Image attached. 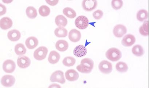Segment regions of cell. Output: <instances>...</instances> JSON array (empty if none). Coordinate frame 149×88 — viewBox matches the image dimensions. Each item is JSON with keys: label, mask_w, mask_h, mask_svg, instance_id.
<instances>
[{"label": "cell", "mask_w": 149, "mask_h": 88, "mask_svg": "<svg viewBox=\"0 0 149 88\" xmlns=\"http://www.w3.org/2000/svg\"><path fill=\"white\" fill-rule=\"evenodd\" d=\"M94 65V62L90 58H85L81 60V64L77 66V69L80 72L89 73L91 72Z\"/></svg>", "instance_id": "1"}, {"label": "cell", "mask_w": 149, "mask_h": 88, "mask_svg": "<svg viewBox=\"0 0 149 88\" xmlns=\"http://www.w3.org/2000/svg\"><path fill=\"white\" fill-rule=\"evenodd\" d=\"M107 58L112 62H116L122 58V53L119 50L115 48H111L107 51L106 53Z\"/></svg>", "instance_id": "2"}, {"label": "cell", "mask_w": 149, "mask_h": 88, "mask_svg": "<svg viewBox=\"0 0 149 88\" xmlns=\"http://www.w3.org/2000/svg\"><path fill=\"white\" fill-rule=\"evenodd\" d=\"M48 52L47 48L45 46H40L35 51L33 56L36 60L41 61L46 58Z\"/></svg>", "instance_id": "3"}, {"label": "cell", "mask_w": 149, "mask_h": 88, "mask_svg": "<svg viewBox=\"0 0 149 88\" xmlns=\"http://www.w3.org/2000/svg\"><path fill=\"white\" fill-rule=\"evenodd\" d=\"M76 27L80 29H84L88 26L89 20L87 17L84 16H80L77 17L75 20Z\"/></svg>", "instance_id": "4"}, {"label": "cell", "mask_w": 149, "mask_h": 88, "mask_svg": "<svg viewBox=\"0 0 149 88\" xmlns=\"http://www.w3.org/2000/svg\"><path fill=\"white\" fill-rule=\"evenodd\" d=\"M99 68L102 73L105 74H109L112 70L111 63L107 60H103L99 63Z\"/></svg>", "instance_id": "5"}, {"label": "cell", "mask_w": 149, "mask_h": 88, "mask_svg": "<svg viewBox=\"0 0 149 88\" xmlns=\"http://www.w3.org/2000/svg\"><path fill=\"white\" fill-rule=\"evenodd\" d=\"M50 80L52 82H58L64 84L65 82L64 73L60 70H58L52 73L50 77Z\"/></svg>", "instance_id": "6"}, {"label": "cell", "mask_w": 149, "mask_h": 88, "mask_svg": "<svg viewBox=\"0 0 149 88\" xmlns=\"http://www.w3.org/2000/svg\"><path fill=\"white\" fill-rule=\"evenodd\" d=\"M83 9L87 11H91L96 8L97 1L96 0H84L82 3Z\"/></svg>", "instance_id": "7"}, {"label": "cell", "mask_w": 149, "mask_h": 88, "mask_svg": "<svg viewBox=\"0 0 149 88\" xmlns=\"http://www.w3.org/2000/svg\"><path fill=\"white\" fill-rule=\"evenodd\" d=\"M16 68L15 62L13 60H7L4 62L3 64V69L6 73H12Z\"/></svg>", "instance_id": "8"}, {"label": "cell", "mask_w": 149, "mask_h": 88, "mask_svg": "<svg viewBox=\"0 0 149 88\" xmlns=\"http://www.w3.org/2000/svg\"><path fill=\"white\" fill-rule=\"evenodd\" d=\"M15 79L11 75H5L3 76L1 80V83L3 86L6 87H11L15 83Z\"/></svg>", "instance_id": "9"}, {"label": "cell", "mask_w": 149, "mask_h": 88, "mask_svg": "<svg viewBox=\"0 0 149 88\" xmlns=\"http://www.w3.org/2000/svg\"><path fill=\"white\" fill-rule=\"evenodd\" d=\"M127 32L126 27L122 24L117 25L115 26L113 29L114 35L118 38L122 37Z\"/></svg>", "instance_id": "10"}, {"label": "cell", "mask_w": 149, "mask_h": 88, "mask_svg": "<svg viewBox=\"0 0 149 88\" xmlns=\"http://www.w3.org/2000/svg\"><path fill=\"white\" fill-rule=\"evenodd\" d=\"M17 64L20 68L24 69L27 68L30 66L31 60L28 57L26 56H21L19 57L17 60Z\"/></svg>", "instance_id": "11"}, {"label": "cell", "mask_w": 149, "mask_h": 88, "mask_svg": "<svg viewBox=\"0 0 149 88\" xmlns=\"http://www.w3.org/2000/svg\"><path fill=\"white\" fill-rule=\"evenodd\" d=\"M136 39L134 36L131 34H128L124 37L122 41V44L125 47H130L135 44Z\"/></svg>", "instance_id": "12"}, {"label": "cell", "mask_w": 149, "mask_h": 88, "mask_svg": "<svg viewBox=\"0 0 149 88\" xmlns=\"http://www.w3.org/2000/svg\"><path fill=\"white\" fill-rule=\"evenodd\" d=\"M13 24L12 20L8 17H3L0 20V27L3 30H7L10 28Z\"/></svg>", "instance_id": "13"}, {"label": "cell", "mask_w": 149, "mask_h": 88, "mask_svg": "<svg viewBox=\"0 0 149 88\" xmlns=\"http://www.w3.org/2000/svg\"><path fill=\"white\" fill-rule=\"evenodd\" d=\"M65 76L68 80L74 81L78 80L79 74L76 70L71 69L67 70L65 73Z\"/></svg>", "instance_id": "14"}, {"label": "cell", "mask_w": 149, "mask_h": 88, "mask_svg": "<svg viewBox=\"0 0 149 88\" xmlns=\"http://www.w3.org/2000/svg\"><path fill=\"white\" fill-rule=\"evenodd\" d=\"M81 37V33L76 29H72L71 30L68 35V38L70 40L74 42H79Z\"/></svg>", "instance_id": "15"}, {"label": "cell", "mask_w": 149, "mask_h": 88, "mask_svg": "<svg viewBox=\"0 0 149 88\" xmlns=\"http://www.w3.org/2000/svg\"><path fill=\"white\" fill-rule=\"evenodd\" d=\"M38 43V40L37 38L33 36L27 38L25 42L26 46L30 49H33L36 48Z\"/></svg>", "instance_id": "16"}, {"label": "cell", "mask_w": 149, "mask_h": 88, "mask_svg": "<svg viewBox=\"0 0 149 88\" xmlns=\"http://www.w3.org/2000/svg\"><path fill=\"white\" fill-rule=\"evenodd\" d=\"M7 37L8 39L12 42H17L21 37V33L17 29H13L8 32Z\"/></svg>", "instance_id": "17"}, {"label": "cell", "mask_w": 149, "mask_h": 88, "mask_svg": "<svg viewBox=\"0 0 149 88\" xmlns=\"http://www.w3.org/2000/svg\"><path fill=\"white\" fill-rule=\"evenodd\" d=\"M87 50L83 45L77 46L74 49L73 53L74 55L78 58H81L85 56L87 54Z\"/></svg>", "instance_id": "18"}, {"label": "cell", "mask_w": 149, "mask_h": 88, "mask_svg": "<svg viewBox=\"0 0 149 88\" xmlns=\"http://www.w3.org/2000/svg\"><path fill=\"white\" fill-rule=\"evenodd\" d=\"M60 57V55L58 52L54 51H52L49 53L48 60L51 64H56L59 61Z\"/></svg>", "instance_id": "19"}, {"label": "cell", "mask_w": 149, "mask_h": 88, "mask_svg": "<svg viewBox=\"0 0 149 88\" xmlns=\"http://www.w3.org/2000/svg\"><path fill=\"white\" fill-rule=\"evenodd\" d=\"M55 46L58 51L60 52H65L68 49V44L66 41L59 40L56 42Z\"/></svg>", "instance_id": "20"}, {"label": "cell", "mask_w": 149, "mask_h": 88, "mask_svg": "<svg viewBox=\"0 0 149 88\" xmlns=\"http://www.w3.org/2000/svg\"><path fill=\"white\" fill-rule=\"evenodd\" d=\"M55 23L58 27H65L68 24V20L63 15L57 16L55 19Z\"/></svg>", "instance_id": "21"}, {"label": "cell", "mask_w": 149, "mask_h": 88, "mask_svg": "<svg viewBox=\"0 0 149 88\" xmlns=\"http://www.w3.org/2000/svg\"><path fill=\"white\" fill-rule=\"evenodd\" d=\"M136 17L139 21L141 22L144 21L148 18V11L144 9L140 10L137 13Z\"/></svg>", "instance_id": "22"}, {"label": "cell", "mask_w": 149, "mask_h": 88, "mask_svg": "<svg viewBox=\"0 0 149 88\" xmlns=\"http://www.w3.org/2000/svg\"><path fill=\"white\" fill-rule=\"evenodd\" d=\"M68 33L67 29L62 27L56 28L54 31L55 36L58 37H65L68 35Z\"/></svg>", "instance_id": "23"}, {"label": "cell", "mask_w": 149, "mask_h": 88, "mask_svg": "<svg viewBox=\"0 0 149 88\" xmlns=\"http://www.w3.org/2000/svg\"><path fill=\"white\" fill-rule=\"evenodd\" d=\"M26 15L29 18L33 19L37 16V11L34 7L29 6L26 10Z\"/></svg>", "instance_id": "24"}, {"label": "cell", "mask_w": 149, "mask_h": 88, "mask_svg": "<svg viewBox=\"0 0 149 88\" xmlns=\"http://www.w3.org/2000/svg\"><path fill=\"white\" fill-rule=\"evenodd\" d=\"M15 52L17 55H23L26 53V49L23 44L19 43L15 45Z\"/></svg>", "instance_id": "25"}, {"label": "cell", "mask_w": 149, "mask_h": 88, "mask_svg": "<svg viewBox=\"0 0 149 88\" xmlns=\"http://www.w3.org/2000/svg\"><path fill=\"white\" fill-rule=\"evenodd\" d=\"M132 51L134 55L138 57L142 56L144 54L143 48L140 45H137L134 46L132 48Z\"/></svg>", "instance_id": "26"}, {"label": "cell", "mask_w": 149, "mask_h": 88, "mask_svg": "<svg viewBox=\"0 0 149 88\" xmlns=\"http://www.w3.org/2000/svg\"><path fill=\"white\" fill-rule=\"evenodd\" d=\"M140 33L143 36H148L149 35V21H145L139 29Z\"/></svg>", "instance_id": "27"}, {"label": "cell", "mask_w": 149, "mask_h": 88, "mask_svg": "<svg viewBox=\"0 0 149 88\" xmlns=\"http://www.w3.org/2000/svg\"><path fill=\"white\" fill-rule=\"evenodd\" d=\"M63 13L68 18H74L77 16L75 11L73 9L70 7H66L63 10Z\"/></svg>", "instance_id": "28"}, {"label": "cell", "mask_w": 149, "mask_h": 88, "mask_svg": "<svg viewBox=\"0 0 149 88\" xmlns=\"http://www.w3.org/2000/svg\"><path fill=\"white\" fill-rule=\"evenodd\" d=\"M116 69L120 73H125L128 71V67L126 63L119 62L117 63L116 65Z\"/></svg>", "instance_id": "29"}, {"label": "cell", "mask_w": 149, "mask_h": 88, "mask_svg": "<svg viewBox=\"0 0 149 88\" xmlns=\"http://www.w3.org/2000/svg\"><path fill=\"white\" fill-rule=\"evenodd\" d=\"M39 12L40 15L42 17H47L50 14V9L47 6L43 5L39 8Z\"/></svg>", "instance_id": "30"}, {"label": "cell", "mask_w": 149, "mask_h": 88, "mask_svg": "<svg viewBox=\"0 0 149 88\" xmlns=\"http://www.w3.org/2000/svg\"><path fill=\"white\" fill-rule=\"evenodd\" d=\"M62 62L64 65L66 67H72L75 64L76 60L73 57H67L64 59Z\"/></svg>", "instance_id": "31"}, {"label": "cell", "mask_w": 149, "mask_h": 88, "mask_svg": "<svg viewBox=\"0 0 149 88\" xmlns=\"http://www.w3.org/2000/svg\"><path fill=\"white\" fill-rule=\"evenodd\" d=\"M123 1L122 0H113L111 2L112 8L116 10L120 9L123 6Z\"/></svg>", "instance_id": "32"}, {"label": "cell", "mask_w": 149, "mask_h": 88, "mask_svg": "<svg viewBox=\"0 0 149 88\" xmlns=\"http://www.w3.org/2000/svg\"><path fill=\"white\" fill-rule=\"evenodd\" d=\"M103 15V12L101 10H97L93 13V17L96 20H99L102 18Z\"/></svg>", "instance_id": "33"}, {"label": "cell", "mask_w": 149, "mask_h": 88, "mask_svg": "<svg viewBox=\"0 0 149 88\" xmlns=\"http://www.w3.org/2000/svg\"><path fill=\"white\" fill-rule=\"evenodd\" d=\"M0 10H1V12H0L1 16L3 15L6 12V8L5 6L1 4H0Z\"/></svg>", "instance_id": "34"}, {"label": "cell", "mask_w": 149, "mask_h": 88, "mask_svg": "<svg viewBox=\"0 0 149 88\" xmlns=\"http://www.w3.org/2000/svg\"><path fill=\"white\" fill-rule=\"evenodd\" d=\"M46 2L49 5L52 6L56 5L58 4L59 1L58 0H54V1H49V0H46Z\"/></svg>", "instance_id": "35"}, {"label": "cell", "mask_w": 149, "mask_h": 88, "mask_svg": "<svg viewBox=\"0 0 149 88\" xmlns=\"http://www.w3.org/2000/svg\"><path fill=\"white\" fill-rule=\"evenodd\" d=\"M49 88H61L60 86H59V85H57L56 84H53L52 85L49 86Z\"/></svg>", "instance_id": "36"}]
</instances>
